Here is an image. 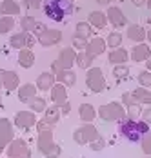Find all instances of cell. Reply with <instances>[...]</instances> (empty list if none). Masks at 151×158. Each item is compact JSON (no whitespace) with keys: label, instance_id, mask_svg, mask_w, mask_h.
Returning a JSON list of instances; mask_svg holds the SVG:
<instances>
[{"label":"cell","instance_id":"836d02e7","mask_svg":"<svg viewBox=\"0 0 151 158\" xmlns=\"http://www.w3.org/2000/svg\"><path fill=\"white\" fill-rule=\"evenodd\" d=\"M106 44L109 46V48H120L122 46V35L119 31H111L109 35H107V38H106Z\"/></svg>","mask_w":151,"mask_h":158},{"label":"cell","instance_id":"8fae6325","mask_svg":"<svg viewBox=\"0 0 151 158\" xmlns=\"http://www.w3.org/2000/svg\"><path fill=\"white\" fill-rule=\"evenodd\" d=\"M107 44H106V38H102V36H93L89 42H88V46H86V53L89 55L91 58H97V56H100L104 51H106Z\"/></svg>","mask_w":151,"mask_h":158},{"label":"cell","instance_id":"7402d4cb","mask_svg":"<svg viewBox=\"0 0 151 158\" xmlns=\"http://www.w3.org/2000/svg\"><path fill=\"white\" fill-rule=\"evenodd\" d=\"M55 77H57V82L64 84L66 87H73L76 84V73L73 69H62V71H58Z\"/></svg>","mask_w":151,"mask_h":158},{"label":"cell","instance_id":"ab89813d","mask_svg":"<svg viewBox=\"0 0 151 158\" xmlns=\"http://www.w3.org/2000/svg\"><path fill=\"white\" fill-rule=\"evenodd\" d=\"M88 145H89L91 151H102V149L106 147V140H104L102 136H98V138H95V140L91 143H88Z\"/></svg>","mask_w":151,"mask_h":158},{"label":"cell","instance_id":"f35d334b","mask_svg":"<svg viewBox=\"0 0 151 158\" xmlns=\"http://www.w3.org/2000/svg\"><path fill=\"white\" fill-rule=\"evenodd\" d=\"M88 38H84V36H78V35H73V48L76 49V51H82V49H86V46H88Z\"/></svg>","mask_w":151,"mask_h":158},{"label":"cell","instance_id":"c3c4849f","mask_svg":"<svg viewBox=\"0 0 151 158\" xmlns=\"http://www.w3.org/2000/svg\"><path fill=\"white\" fill-rule=\"evenodd\" d=\"M2 73H4V69H0V89L4 87V82H2Z\"/></svg>","mask_w":151,"mask_h":158},{"label":"cell","instance_id":"681fc988","mask_svg":"<svg viewBox=\"0 0 151 158\" xmlns=\"http://www.w3.org/2000/svg\"><path fill=\"white\" fill-rule=\"evenodd\" d=\"M146 67L151 71V58H148V60H146Z\"/></svg>","mask_w":151,"mask_h":158},{"label":"cell","instance_id":"ba28073f","mask_svg":"<svg viewBox=\"0 0 151 158\" xmlns=\"http://www.w3.org/2000/svg\"><path fill=\"white\" fill-rule=\"evenodd\" d=\"M37 113H33V111H18L15 114V120H13V124H15L18 129H24V131H29L31 127L37 126Z\"/></svg>","mask_w":151,"mask_h":158},{"label":"cell","instance_id":"60d3db41","mask_svg":"<svg viewBox=\"0 0 151 158\" xmlns=\"http://www.w3.org/2000/svg\"><path fill=\"white\" fill-rule=\"evenodd\" d=\"M122 104H124L126 107H129V106L138 104V102H136V98L133 96V93H124V95H122Z\"/></svg>","mask_w":151,"mask_h":158},{"label":"cell","instance_id":"d6a6232c","mask_svg":"<svg viewBox=\"0 0 151 158\" xmlns=\"http://www.w3.org/2000/svg\"><path fill=\"white\" fill-rule=\"evenodd\" d=\"M15 20H13V16H7V15H2L0 16V35H6V33H9L13 27H15Z\"/></svg>","mask_w":151,"mask_h":158},{"label":"cell","instance_id":"f546056e","mask_svg":"<svg viewBox=\"0 0 151 158\" xmlns=\"http://www.w3.org/2000/svg\"><path fill=\"white\" fill-rule=\"evenodd\" d=\"M93 60H95V58H91L86 51H84V53H82V51H78V53H76L75 64L78 65V67H82V69H89L91 65H93Z\"/></svg>","mask_w":151,"mask_h":158},{"label":"cell","instance_id":"603a6c76","mask_svg":"<svg viewBox=\"0 0 151 158\" xmlns=\"http://www.w3.org/2000/svg\"><path fill=\"white\" fill-rule=\"evenodd\" d=\"M28 42H29V33L28 31H20V33H15L11 38H9V46L13 49H24L28 48Z\"/></svg>","mask_w":151,"mask_h":158},{"label":"cell","instance_id":"7c38bea8","mask_svg":"<svg viewBox=\"0 0 151 158\" xmlns=\"http://www.w3.org/2000/svg\"><path fill=\"white\" fill-rule=\"evenodd\" d=\"M15 124H11L7 118H0V145H9L11 140L15 138Z\"/></svg>","mask_w":151,"mask_h":158},{"label":"cell","instance_id":"f907efd6","mask_svg":"<svg viewBox=\"0 0 151 158\" xmlns=\"http://www.w3.org/2000/svg\"><path fill=\"white\" fill-rule=\"evenodd\" d=\"M146 40H149V42H151V29L146 33Z\"/></svg>","mask_w":151,"mask_h":158},{"label":"cell","instance_id":"83f0119b","mask_svg":"<svg viewBox=\"0 0 151 158\" xmlns=\"http://www.w3.org/2000/svg\"><path fill=\"white\" fill-rule=\"evenodd\" d=\"M133 96L136 98V102L138 104H144V106H151V91L148 87H136L135 91H131Z\"/></svg>","mask_w":151,"mask_h":158},{"label":"cell","instance_id":"f1b7e54d","mask_svg":"<svg viewBox=\"0 0 151 158\" xmlns=\"http://www.w3.org/2000/svg\"><path fill=\"white\" fill-rule=\"evenodd\" d=\"M40 24V20H37L35 16H20V29L22 31H28V33H35V29H37V26Z\"/></svg>","mask_w":151,"mask_h":158},{"label":"cell","instance_id":"4fadbf2b","mask_svg":"<svg viewBox=\"0 0 151 158\" xmlns=\"http://www.w3.org/2000/svg\"><path fill=\"white\" fill-rule=\"evenodd\" d=\"M129 58L133 62H146L148 58H151V49L148 44L140 42V44H135L133 49L129 51Z\"/></svg>","mask_w":151,"mask_h":158},{"label":"cell","instance_id":"b9f144b4","mask_svg":"<svg viewBox=\"0 0 151 158\" xmlns=\"http://www.w3.org/2000/svg\"><path fill=\"white\" fill-rule=\"evenodd\" d=\"M42 2H44V0H24V4H26L28 9H38Z\"/></svg>","mask_w":151,"mask_h":158},{"label":"cell","instance_id":"5bb4252c","mask_svg":"<svg viewBox=\"0 0 151 158\" xmlns=\"http://www.w3.org/2000/svg\"><path fill=\"white\" fill-rule=\"evenodd\" d=\"M58 64L62 65V69H71L75 65V60H76V49L71 46V48H64L60 49L58 53Z\"/></svg>","mask_w":151,"mask_h":158},{"label":"cell","instance_id":"ac0fdd59","mask_svg":"<svg viewBox=\"0 0 151 158\" xmlns=\"http://www.w3.org/2000/svg\"><path fill=\"white\" fill-rule=\"evenodd\" d=\"M2 82H4L6 91H15L20 85V78H18V75L15 71H4L2 73Z\"/></svg>","mask_w":151,"mask_h":158},{"label":"cell","instance_id":"8d00e7d4","mask_svg":"<svg viewBox=\"0 0 151 158\" xmlns=\"http://www.w3.org/2000/svg\"><path fill=\"white\" fill-rule=\"evenodd\" d=\"M136 80H138V84H140L142 87H151V71L149 69L140 71L138 77H136Z\"/></svg>","mask_w":151,"mask_h":158},{"label":"cell","instance_id":"6da1fadb","mask_svg":"<svg viewBox=\"0 0 151 158\" xmlns=\"http://www.w3.org/2000/svg\"><path fill=\"white\" fill-rule=\"evenodd\" d=\"M75 2L73 0H44L42 11L53 22H66L75 13Z\"/></svg>","mask_w":151,"mask_h":158},{"label":"cell","instance_id":"d4e9b609","mask_svg":"<svg viewBox=\"0 0 151 158\" xmlns=\"http://www.w3.org/2000/svg\"><path fill=\"white\" fill-rule=\"evenodd\" d=\"M0 13L7 16L20 15V4L16 0H2L0 2Z\"/></svg>","mask_w":151,"mask_h":158},{"label":"cell","instance_id":"cb8c5ba5","mask_svg":"<svg viewBox=\"0 0 151 158\" xmlns=\"http://www.w3.org/2000/svg\"><path fill=\"white\" fill-rule=\"evenodd\" d=\"M33 64H35V53L29 48L20 49L18 51V65L24 69H29V67H33Z\"/></svg>","mask_w":151,"mask_h":158},{"label":"cell","instance_id":"7dc6e473","mask_svg":"<svg viewBox=\"0 0 151 158\" xmlns=\"http://www.w3.org/2000/svg\"><path fill=\"white\" fill-rule=\"evenodd\" d=\"M97 2H98V4H100V6H107V4H109V2H111V0H97Z\"/></svg>","mask_w":151,"mask_h":158},{"label":"cell","instance_id":"ee69618b","mask_svg":"<svg viewBox=\"0 0 151 158\" xmlns=\"http://www.w3.org/2000/svg\"><path fill=\"white\" fill-rule=\"evenodd\" d=\"M60 111H62V114H64V116H67V114L71 113V104H69V102H66L64 106H60Z\"/></svg>","mask_w":151,"mask_h":158},{"label":"cell","instance_id":"e575fe53","mask_svg":"<svg viewBox=\"0 0 151 158\" xmlns=\"http://www.w3.org/2000/svg\"><path fill=\"white\" fill-rule=\"evenodd\" d=\"M113 77L117 80H122V78H127L129 77V67L126 64H119L113 67Z\"/></svg>","mask_w":151,"mask_h":158},{"label":"cell","instance_id":"9a60e30c","mask_svg":"<svg viewBox=\"0 0 151 158\" xmlns=\"http://www.w3.org/2000/svg\"><path fill=\"white\" fill-rule=\"evenodd\" d=\"M49 93H51V102L57 104V106H64L67 102V87L64 84H60V82H57L49 89Z\"/></svg>","mask_w":151,"mask_h":158},{"label":"cell","instance_id":"9c48e42d","mask_svg":"<svg viewBox=\"0 0 151 158\" xmlns=\"http://www.w3.org/2000/svg\"><path fill=\"white\" fill-rule=\"evenodd\" d=\"M37 40H38V44L44 46V48L57 46V44H60V40H62V31L60 29H45L42 35L37 36Z\"/></svg>","mask_w":151,"mask_h":158},{"label":"cell","instance_id":"1f68e13d","mask_svg":"<svg viewBox=\"0 0 151 158\" xmlns=\"http://www.w3.org/2000/svg\"><path fill=\"white\" fill-rule=\"evenodd\" d=\"M75 33L78 36H84V38H91L93 35V26L89 22H78L75 26Z\"/></svg>","mask_w":151,"mask_h":158},{"label":"cell","instance_id":"d590c367","mask_svg":"<svg viewBox=\"0 0 151 158\" xmlns=\"http://www.w3.org/2000/svg\"><path fill=\"white\" fill-rule=\"evenodd\" d=\"M142 114V104H133L126 109V116L131 120H138V116Z\"/></svg>","mask_w":151,"mask_h":158},{"label":"cell","instance_id":"484cf974","mask_svg":"<svg viewBox=\"0 0 151 158\" xmlns=\"http://www.w3.org/2000/svg\"><path fill=\"white\" fill-rule=\"evenodd\" d=\"M146 29L142 27V26H136V24H133V26H129L127 27V38L131 40V42H135V44H140V42H144L146 40Z\"/></svg>","mask_w":151,"mask_h":158},{"label":"cell","instance_id":"f5cc1de1","mask_svg":"<svg viewBox=\"0 0 151 158\" xmlns=\"http://www.w3.org/2000/svg\"><path fill=\"white\" fill-rule=\"evenodd\" d=\"M146 158H151V155H146Z\"/></svg>","mask_w":151,"mask_h":158},{"label":"cell","instance_id":"db71d44e","mask_svg":"<svg viewBox=\"0 0 151 158\" xmlns=\"http://www.w3.org/2000/svg\"><path fill=\"white\" fill-rule=\"evenodd\" d=\"M0 2H2V0H0Z\"/></svg>","mask_w":151,"mask_h":158},{"label":"cell","instance_id":"816d5d0a","mask_svg":"<svg viewBox=\"0 0 151 158\" xmlns=\"http://www.w3.org/2000/svg\"><path fill=\"white\" fill-rule=\"evenodd\" d=\"M146 4H148V9H151V0H146Z\"/></svg>","mask_w":151,"mask_h":158},{"label":"cell","instance_id":"74e56055","mask_svg":"<svg viewBox=\"0 0 151 158\" xmlns=\"http://www.w3.org/2000/svg\"><path fill=\"white\" fill-rule=\"evenodd\" d=\"M140 145H142L144 155H151V131L149 133H146V135L140 138Z\"/></svg>","mask_w":151,"mask_h":158},{"label":"cell","instance_id":"4316f807","mask_svg":"<svg viewBox=\"0 0 151 158\" xmlns=\"http://www.w3.org/2000/svg\"><path fill=\"white\" fill-rule=\"evenodd\" d=\"M88 22L97 29H104L107 24V15L102 13V11H91L89 16H88Z\"/></svg>","mask_w":151,"mask_h":158},{"label":"cell","instance_id":"8992f818","mask_svg":"<svg viewBox=\"0 0 151 158\" xmlns=\"http://www.w3.org/2000/svg\"><path fill=\"white\" fill-rule=\"evenodd\" d=\"M100 135H98V129L93 126V124H84L82 127H78V129H75L73 131V140H75V143H78V145H88V143H91L95 138H98Z\"/></svg>","mask_w":151,"mask_h":158},{"label":"cell","instance_id":"d6986e66","mask_svg":"<svg viewBox=\"0 0 151 158\" xmlns=\"http://www.w3.org/2000/svg\"><path fill=\"white\" fill-rule=\"evenodd\" d=\"M78 116H80V120H82L84 124H89V122H93V120L98 116V113H97V109H95L91 104H80V107H78Z\"/></svg>","mask_w":151,"mask_h":158},{"label":"cell","instance_id":"3957f363","mask_svg":"<svg viewBox=\"0 0 151 158\" xmlns=\"http://www.w3.org/2000/svg\"><path fill=\"white\" fill-rule=\"evenodd\" d=\"M37 147H38L40 155L44 158H60V155H62V147L53 138V127L44 129V131H38Z\"/></svg>","mask_w":151,"mask_h":158},{"label":"cell","instance_id":"4dcf8cb0","mask_svg":"<svg viewBox=\"0 0 151 158\" xmlns=\"http://www.w3.org/2000/svg\"><path fill=\"white\" fill-rule=\"evenodd\" d=\"M28 106H29V109L33 111V113H44L45 107H47V102H45V98H42V96L37 95Z\"/></svg>","mask_w":151,"mask_h":158},{"label":"cell","instance_id":"2e32d148","mask_svg":"<svg viewBox=\"0 0 151 158\" xmlns=\"http://www.w3.org/2000/svg\"><path fill=\"white\" fill-rule=\"evenodd\" d=\"M37 91H38V87H37V84H24V85H20L18 87V100L22 102V104H29L31 100L37 96Z\"/></svg>","mask_w":151,"mask_h":158},{"label":"cell","instance_id":"7bdbcfd3","mask_svg":"<svg viewBox=\"0 0 151 158\" xmlns=\"http://www.w3.org/2000/svg\"><path fill=\"white\" fill-rule=\"evenodd\" d=\"M142 120L146 122V124H151V106H148L146 109H142Z\"/></svg>","mask_w":151,"mask_h":158},{"label":"cell","instance_id":"277c9868","mask_svg":"<svg viewBox=\"0 0 151 158\" xmlns=\"http://www.w3.org/2000/svg\"><path fill=\"white\" fill-rule=\"evenodd\" d=\"M98 116L102 118V120H106V122H119L122 120L124 116H126V109H124V104L120 102H109V104H104V106H100L98 109Z\"/></svg>","mask_w":151,"mask_h":158},{"label":"cell","instance_id":"e0dca14e","mask_svg":"<svg viewBox=\"0 0 151 158\" xmlns=\"http://www.w3.org/2000/svg\"><path fill=\"white\" fill-rule=\"evenodd\" d=\"M55 84H57V77H55V73H51V71L40 73L38 78H37V87H38V91H49Z\"/></svg>","mask_w":151,"mask_h":158},{"label":"cell","instance_id":"44dd1931","mask_svg":"<svg viewBox=\"0 0 151 158\" xmlns=\"http://www.w3.org/2000/svg\"><path fill=\"white\" fill-rule=\"evenodd\" d=\"M62 116V111H60V106H57V104H53V106H49V107H45L44 111V120L47 124H51V126L55 127L58 124V120H60Z\"/></svg>","mask_w":151,"mask_h":158},{"label":"cell","instance_id":"7a4b0ae2","mask_svg":"<svg viewBox=\"0 0 151 158\" xmlns=\"http://www.w3.org/2000/svg\"><path fill=\"white\" fill-rule=\"evenodd\" d=\"M146 133H149V124H146L144 120H131L127 116L119 120V135L124 136L127 142H140V138Z\"/></svg>","mask_w":151,"mask_h":158},{"label":"cell","instance_id":"52a82bcc","mask_svg":"<svg viewBox=\"0 0 151 158\" xmlns=\"http://www.w3.org/2000/svg\"><path fill=\"white\" fill-rule=\"evenodd\" d=\"M7 156L9 158H31V149L26 140L22 138H13L7 145Z\"/></svg>","mask_w":151,"mask_h":158},{"label":"cell","instance_id":"ffe728a7","mask_svg":"<svg viewBox=\"0 0 151 158\" xmlns=\"http://www.w3.org/2000/svg\"><path fill=\"white\" fill-rule=\"evenodd\" d=\"M107 60H109V64H113V65L126 64L127 60H129V53H127L124 48H115L109 55H107Z\"/></svg>","mask_w":151,"mask_h":158},{"label":"cell","instance_id":"f6af8a7d","mask_svg":"<svg viewBox=\"0 0 151 158\" xmlns=\"http://www.w3.org/2000/svg\"><path fill=\"white\" fill-rule=\"evenodd\" d=\"M58 71H62V65L58 64V60H53V64H51V73H58Z\"/></svg>","mask_w":151,"mask_h":158},{"label":"cell","instance_id":"5b68a950","mask_svg":"<svg viewBox=\"0 0 151 158\" xmlns=\"http://www.w3.org/2000/svg\"><path fill=\"white\" fill-rule=\"evenodd\" d=\"M86 85L93 93H102L106 89V78L100 67H89L86 73Z\"/></svg>","mask_w":151,"mask_h":158},{"label":"cell","instance_id":"30bf717a","mask_svg":"<svg viewBox=\"0 0 151 158\" xmlns=\"http://www.w3.org/2000/svg\"><path fill=\"white\" fill-rule=\"evenodd\" d=\"M107 22L115 29H120L127 24V18H126V15L122 13V9L119 6H111V7H107Z\"/></svg>","mask_w":151,"mask_h":158},{"label":"cell","instance_id":"bcb514c9","mask_svg":"<svg viewBox=\"0 0 151 158\" xmlns=\"http://www.w3.org/2000/svg\"><path fill=\"white\" fill-rule=\"evenodd\" d=\"M131 2H133V4H135V6H142V4H144V2H146V0H131Z\"/></svg>","mask_w":151,"mask_h":158}]
</instances>
